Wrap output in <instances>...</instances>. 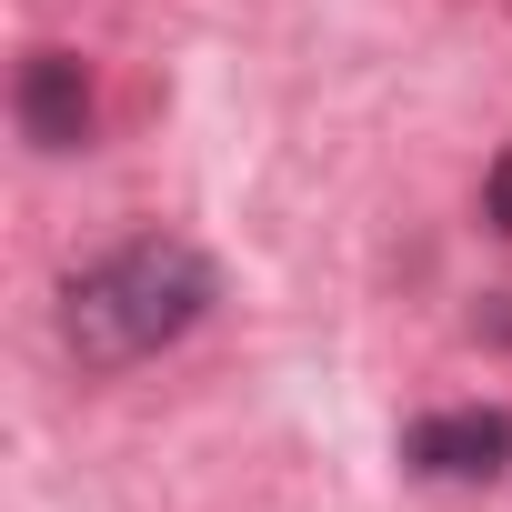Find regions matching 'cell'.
Instances as JSON below:
<instances>
[{
	"label": "cell",
	"mask_w": 512,
	"mask_h": 512,
	"mask_svg": "<svg viewBox=\"0 0 512 512\" xmlns=\"http://www.w3.org/2000/svg\"><path fill=\"white\" fill-rule=\"evenodd\" d=\"M201 312H211V262L171 231H141L61 282V342L81 372H131V362L171 352Z\"/></svg>",
	"instance_id": "cell-1"
},
{
	"label": "cell",
	"mask_w": 512,
	"mask_h": 512,
	"mask_svg": "<svg viewBox=\"0 0 512 512\" xmlns=\"http://www.w3.org/2000/svg\"><path fill=\"white\" fill-rule=\"evenodd\" d=\"M402 462L422 482H492L512 462V412L502 402H462V412H422L402 432Z\"/></svg>",
	"instance_id": "cell-2"
},
{
	"label": "cell",
	"mask_w": 512,
	"mask_h": 512,
	"mask_svg": "<svg viewBox=\"0 0 512 512\" xmlns=\"http://www.w3.org/2000/svg\"><path fill=\"white\" fill-rule=\"evenodd\" d=\"M11 111H21V141H31V151H81L91 121H101L81 51H31L21 81H11Z\"/></svg>",
	"instance_id": "cell-3"
},
{
	"label": "cell",
	"mask_w": 512,
	"mask_h": 512,
	"mask_svg": "<svg viewBox=\"0 0 512 512\" xmlns=\"http://www.w3.org/2000/svg\"><path fill=\"white\" fill-rule=\"evenodd\" d=\"M482 221H492V231H512V151L482 171Z\"/></svg>",
	"instance_id": "cell-4"
}]
</instances>
